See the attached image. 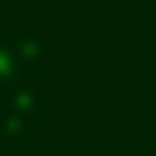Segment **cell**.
<instances>
[{
	"instance_id": "1",
	"label": "cell",
	"mask_w": 156,
	"mask_h": 156,
	"mask_svg": "<svg viewBox=\"0 0 156 156\" xmlns=\"http://www.w3.org/2000/svg\"><path fill=\"white\" fill-rule=\"evenodd\" d=\"M0 54H5L10 68L24 78V73H34V68L44 63V39H34V34H0Z\"/></svg>"
},
{
	"instance_id": "2",
	"label": "cell",
	"mask_w": 156,
	"mask_h": 156,
	"mask_svg": "<svg viewBox=\"0 0 156 156\" xmlns=\"http://www.w3.org/2000/svg\"><path fill=\"white\" fill-rule=\"evenodd\" d=\"M15 83H20V73H15V68H10V58L0 54V93H5V88H15Z\"/></svg>"
}]
</instances>
